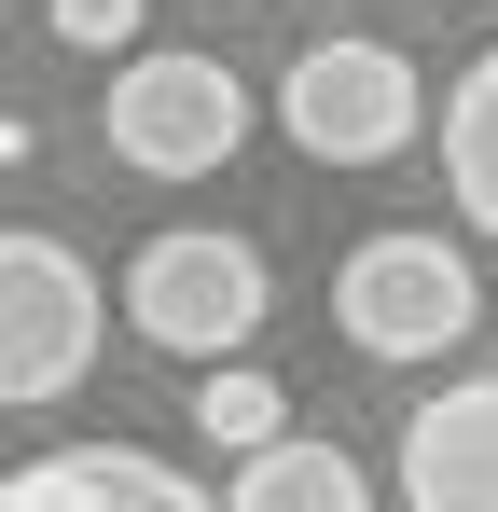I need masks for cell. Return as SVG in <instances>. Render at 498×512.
<instances>
[{"label":"cell","mask_w":498,"mask_h":512,"mask_svg":"<svg viewBox=\"0 0 498 512\" xmlns=\"http://www.w3.org/2000/svg\"><path fill=\"white\" fill-rule=\"evenodd\" d=\"M97 125H111V167H139V180H208V167H236V139H249V84L208 56V42H125Z\"/></svg>","instance_id":"obj_1"},{"label":"cell","mask_w":498,"mask_h":512,"mask_svg":"<svg viewBox=\"0 0 498 512\" xmlns=\"http://www.w3.org/2000/svg\"><path fill=\"white\" fill-rule=\"evenodd\" d=\"M263 305H277V277H263V250L222 236V222H166L153 250L125 263V333L166 346V360H236V346L263 333Z\"/></svg>","instance_id":"obj_2"},{"label":"cell","mask_w":498,"mask_h":512,"mask_svg":"<svg viewBox=\"0 0 498 512\" xmlns=\"http://www.w3.org/2000/svg\"><path fill=\"white\" fill-rule=\"evenodd\" d=\"M97 333H111L97 263L56 250V236H14V222H0V416L70 402L83 374H97Z\"/></svg>","instance_id":"obj_3"},{"label":"cell","mask_w":498,"mask_h":512,"mask_svg":"<svg viewBox=\"0 0 498 512\" xmlns=\"http://www.w3.org/2000/svg\"><path fill=\"white\" fill-rule=\"evenodd\" d=\"M332 319H346L360 360H443V346L485 333V277L443 236H360L332 263Z\"/></svg>","instance_id":"obj_4"},{"label":"cell","mask_w":498,"mask_h":512,"mask_svg":"<svg viewBox=\"0 0 498 512\" xmlns=\"http://www.w3.org/2000/svg\"><path fill=\"white\" fill-rule=\"evenodd\" d=\"M277 125L319 167H388V153H415V125H429V84H415L402 42H305L277 70Z\"/></svg>","instance_id":"obj_5"},{"label":"cell","mask_w":498,"mask_h":512,"mask_svg":"<svg viewBox=\"0 0 498 512\" xmlns=\"http://www.w3.org/2000/svg\"><path fill=\"white\" fill-rule=\"evenodd\" d=\"M0 512H222V499L139 443H56V457L0 471Z\"/></svg>","instance_id":"obj_6"},{"label":"cell","mask_w":498,"mask_h":512,"mask_svg":"<svg viewBox=\"0 0 498 512\" xmlns=\"http://www.w3.org/2000/svg\"><path fill=\"white\" fill-rule=\"evenodd\" d=\"M402 512H498V374L402 416Z\"/></svg>","instance_id":"obj_7"},{"label":"cell","mask_w":498,"mask_h":512,"mask_svg":"<svg viewBox=\"0 0 498 512\" xmlns=\"http://www.w3.org/2000/svg\"><path fill=\"white\" fill-rule=\"evenodd\" d=\"M222 512H374V485H360L346 443H291V429H263V443H236Z\"/></svg>","instance_id":"obj_8"},{"label":"cell","mask_w":498,"mask_h":512,"mask_svg":"<svg viewBox=\"0 0 498 512\" xmlns=\"http://www.w3.org/2000/svg\"><path fill=\"white\" fill-rule=\"evenodd\" d=\"M443 194L471 208V236H498V42L443 84Z\"/></svg>","instance_id":"obj_9"},{"label":"cell","mask_w":498,"mask_h":512,"mask_svg":"<svg viewBox=\"0 0 498 512\" xmlns=\"http://www.w3.org/2000/svg\"><path fill=\"white\" fill-rule=\"evenodd\" d=\"M194 429H208V443H263V429H291V402H277V374H263V360H194Z\"/></svg>","instance_id":"obj_10"},{"label":"cell","mask_w":498,"mask_h":512,"mask_svg":"<svg viewBox=\"0 0 498 512\" xmlns=\"http://www.w3.org/2000/svg\"><path fill=\"white\" fill-rule=\"evenodd\" d=\"M56 42L70 56H125L139 42V0H56Z\"/></svg>","instance_id":"obj_11"}]
</instances>
